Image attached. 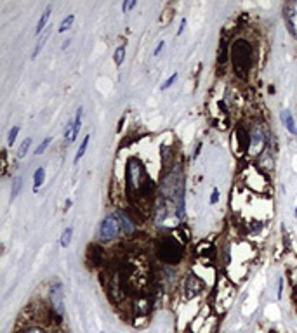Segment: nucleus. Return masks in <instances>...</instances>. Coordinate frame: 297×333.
<instances>
[{
    "mask_svg": "<svg viewBox=\"0 0 297 333\" xmlns=\"http://www.w3.org/2000/svg\"><path fill=\"white\" fill-rule=\"evenodd\" d=\"M231 56H233L234 71H236L238 75L245 76V73L250 69V64H252V47L247 43V40H238V42H234Z\"/></svg>",
    "mask_w": 297,
    "mask_h": 333,
    "instance_id": "f257e3e1",
    "label": "nucleus"
},
{
    "mask_svg": "<svg viewBox=\"0 0 297 333\" xmlns=\"http://www.w3.org/2000/svg\"><path fill=\"white\" fill-rule=\"evenodd\" d=\"M120 233H122V228H120L116 214L106 215V217L102 219L101 226H99V241H112L115 240Z\"/></svg>",
    "mask_w": 297,
    "mask_h": 333,
    "instance_id": "f03ea898",
    "label": "nucleus"
},
{
    "mask_svg": "<svg viewBox=\"0 0 297 333\" xmlns=\"http://www.w3.org/2000/svg\"><path fill=\"white\" fill-rule=\"evenodd\" d=\"M50 306L56 314L58 320H61L64 314V306H63V285L58 281L52 288H50Z\"/></svg>",
    "mask_w": 297,
    "mask_h": 333,
    "instance_id": "7ed1b4c3",
    "label": "nucleus"
},
{
    "mask_svg": "<svg viewBox=\"0 0 297 333\" xmlns=\"http://www.w3.org/2000/svg\"><path fill=\"white\" fill-rule=\"evenodd\" d=\"M261 146H264V130L261 127H256L250 132V135H248V148L256 153Z\"/></svg>",
    "mask_w": 297,
    "mask_h": 333,
    "instance_id": "20e7f679",
    "label": "nucleus"
},
{
    "mask_svg": "<svg viewBox=\"0 0 297 333\" xmlns=\"http://www.w3.org/2000/svg\"><path fill=\"white\" fill-rule=\"evenodd\" d=\"M116 217H118V222H120V228H122V233L126 234V236H130L132 233H134V224H132V221L129 219V215L124 214L122 210H116L115 212Z\"/></svg>",
    "mask_w": 297,
    "mask_h": 333,
    "instance_id": "39448f33",
    "label": "nucleus"
},
{
    "mask_svg": "<svg viewBox=\"0 0 297 333\" xmlns=\"http://www.w3.org/2000/svg\"><path fill=\"white\" fill-rule=\"evenodd\" d=\"M287 19H288V24H290V31L297 36V2L288 3Z\"/></svg>",
    "mask_w": 297,
    "mask_h": 333,
    "instance_id": "423d86ee",
    "label": "nucleus"
},
{
    "mask_svg": "<svg viewBox=\"0 0 297 333\" xmlns=\"http://www.w3.org/2000/svg\"><path fill=\"white\" fill-rule=\"evenodd\" d=\"M50 12H52V5H47L46 10H44V14L40 16L38 23H36V28H35V35H40L42 33V30H47V23H49V17H50Z\"/></svg>",
    "mask_w": 297,
    "mask_h": 333,
    "instance_id": "0eeeda50",
    "label": "nucleus"
},
{
    "mask_svg": "<svg viewBox=\"0 0 297 333\" xmlns=\"http://www.w3.org/2000/svg\"><path fill=\"white\" fill-rule=\"evenodd\" d=\"M282 122H284V125L287 127V130L290 134H294V135H297V129H296V122H294V118H292V115L288 111H284L282 113Z\"/></svg>",
    "mask_w": 297,
    "mask_h": 333,
    "instance_id": "6e6552de",
    "label": "nucleus"
},
{
    "mask_svg": "<svg viewBox=\"0 0 297 333\" xmlns=\"http://www.w3.org/2000/svg\"><path fill=\"white\" fill-rule=\"evenodd\" d=\"M82 113H84V108L80 106L78 109H76V115H75V120H73V135H72V142L76 139V135L80 132V127H82Z\"/></svg>",
    "mask_w": 297,
    "mask_h": 333,
    "instance_id": "1a4fd4ad",
    "label": "nucleus"
},
{
    "mask_svg": "<svg viewBox=\"0 0 297 333\" xmlns=\"http://www.w3.org/2000/svg\"><path fill=\"white\" fill-rule=\"evenodd\" d=\"M44 179H46V170H44V167L36 168L35 174H33V191H38V188L44 184Z\"/></svg>",
    "mask_w": 297,
    "mask_h": 333,
    "instance_id": "9d476101",
    "label": "nucleus"
},
{
    "mask_svg": "<svg viewBox=\"0 0 297 333\" xmlns=\"http://www.w3.org/2000/svg\"><path fill=\"white\" fill-rule=\"evenodd\" d=\"M72 236H73V228L70 226V228H66L63 234H61V240H60V245L61 248H68L70 243H72Z\"/></svg>",
    "mask_w": 297,
    "mask_h": 333,
    "instance_id": "9b49d317",
    "label": "nucleus"
},
{
    "mask_svg": "<svg viewBox=\"0 0 297 333\" xmlns=\"http://www.w3.org/2000/svg\"><path fill=\"white\" fill-rule=\"evenodd\" d=\"M89 142H90V135H86V137H84V142H82V144H80L78 151H76L75 163H78V162H80V158H82V156L86 155V151H87V146H89Z\"/></svg>",
    "mask_w": 297,
    "mask_h": 333,
    "instance_id": "f8f14e48",
    "label": "nucleus"
},
{
    "mask_svg": "<svg viewBox=\"0 0 297 333\" xmlns=\"http://www.w3.org/2000/svg\"><path fill=\"white\" fill-rule=\"evenodd\" d=\"M73 21H75V14H70V16H66L63 21H61V24H60V33H64V31H68L70 28H72V24H73Z\"/></svg>",
    "mask_w": 297,
    "mask_h": 333,
    "instance_id": "ddd939ff",
    "label": "nucleus"
},
{
    "mask_svg": "<svg viewBox=\"0 0 297 333\" xmlns=\"http://www.w3.org/2000/svg\"><path fill=\"white\" fill-rule=\"evenodd\" d=\"M49 28H47L46 31H44V35H42V38L36 42V45H35V49H33V54H32V59H35L36 56H38V52H40V49L44 47V43H46V40H47V36H49Z\"/></svg>",
    "mask_w": 297,
    "mask_h": 333,
    "instance_id": "4468645a",
    "label": "nucleus"
},
{
    "mask_svg": "<svg viewBox=\"0 0 297 333\" xmlns=\"http://www.w3.org/2000/svg\"><path fill=\"white\" fill-rule=\"evenodd\" d=\"M30 146H32V139L26 137L23 141V144L20 146V149H18V158H24L26 153H28V149H30Z\"/></svg>",
    "mask_w": 297,
    "mask_h": 333,
    "instance_id": "2eb2a0df",
    "label": "nucleus"
},
{
    "mask_svg": "<svg viewBox=\"0 0 297 333\" xmlns=\"http://www.w3.org/2000/svg\"><path fill=\"white\" fill-rule=\"evenodd\" d=\"M20 125H14L12 129L9 130V135H7V146H12L14 141L18 139V134H20Z\"/></svg>",
    "mask_w": 297,
    "mask_h": 333,
    "instance_id": "dca6fc26",
    "label": "nucleus"
},
{
    "mask_svg": "<svg viewBox=\"0 0 297 333\" xmlns=\"http://www.w3.org/2000/svg\"><path fill=\"white\" fill-rule=\"evenodd\" d=\"M50 142H52V137H46V139H44V141L40 142L38 146H36V149H35V155H36V156H38V155H42V153L46 151V149L50 146Z\"/></svg>",
    "mask_w": 297,
    "mask_h": 333,
    "instance_id": "f3484780",
    "label": "nucleus"
},
{
    "mask_svg": "<svg viewBox=\"0 0 297 333\" xmlns=\"http://www.w3.org/2000/svg\"><path fill=\"white\" fill-rule=\"evenodd\" d=\"M124 57H126V47L120 45L118 49L115 50V64H116V66H122Z\"/></svg>",
    "mask_w": 297,
    "mask_h": 333,
    "instance_id": "a211bd4d",
    "label": "nucleus"
},
{
    "mask_svg": "<svg viewBox=\"0 0 297 333\" xmlns=\"http://www.w3.org/2000/svg\"><path fill=\"white\" fill-rule=\"evenodd\" d=\"M21 186H23V181H21V177H16V179H14V184H12V198H16V196L20 195Z\"/></svg>",
    "mask_w": 297,
    "mask_h": 333,
    "instance_id": "6ab92c4d",
    "label": "nucleus"
},
{
    "mask_svg": "<svg viewBox=\"0 0 297 333\" xmlns=\"http://www.w3.org/2000/svg\"><path fill=\"white\" fill-rule=\"evenodd\" d=\"M178 76H179V75H178V73H174V75H170V76H168V78H167V80H165V82L162 83V87H160V90H167V89H168V87H170V85H172V83H174V82H176V80H178Z\"/></svg>",
    "mask_w": 297,
    "mask_h": 333,
    "instance_id": "aec40b11",
    "label": "nucleus"
},
{
    "mask_svg": "<svg viewBox=\"0 0 297 333\" xmlns=\"http://www.w3.org/2000/svg\"><path fill=\"white\" fill-rule=\"evenodd\" d=\"M136 5H138V2H127L126 0V2H122V10L124 12H127L129 9H134Z\"/></svg>",
    "mask_w": 297,
    "mask_h": 333,
    "instance_id": "412c9836",
    "label": "nucleus"
},
{
    "mask_svg": "<svg viewBox=\"0 0 297 333\" xmlns=\"http://www.w3.org/2000/svg\"><path fill=\"white\" fill-rule=\"evenodd\" d=\"M218 200H219V189L214 188L212 189V196H210V205H216L218 203Z\"/></svg>",
    "mask_w": 297,
    "mask_h": 333,
    "instance_id": "4be33fe9",
    "label": "nucleus"
},
{
    "mask_svg": "<svg viewBox=\"0 0 297 333\" xmlns=\"http://www.w3.org/2000/svg\"><path fill=\"white\" fill-rule=\"evenodd\" d=\"M184 28H186V17H182V19H181V24H179V30H178V36H181V35H182Z\"/></svg>",
    "mask_w": 297,
    "mask_h": 333,
    "instance_id": "5701e85b",
    "label": "nucleus"
},
{
    "mask_svg": "<svg viewBox=\"0 0 297 333\" xmlns=\"http://www.w3.org/2000/svg\"><path fill=\"white\" fill-rule=\"evenodd\" d=\"M164 45H165V42H160L158 45H156V49H155V52H153V56H158L160 52H162V49H164Z\"/></svg>",
    "mask_w": 297,
    "mask_h": 333,
    "instance_id": "b1692460",
    "label": "nucleus"
},
{
    "mask_svg": "<svg viewBox=\"0 0 297 333\" xmlns=\"http://www.w3.org/2000/svg\"><path fill=\"white\" fill-rule=\"evenodd\" d=\"M200 149H202V144L196 146V151L193 153V158H198V155H200Z\"/></svg>",
    "mask_w": 297,
    "mask_h": 333,
    "instance_id": "393cba45",
    "label": "nucleus"
},
{
    "mask_svg": "<svg viewBox=\"0 0 297 333\" xmlns=\"http://www.w3.org/2000/svg\"><path fill=\"white\" fill-rule=\"evenodd\" d=\"M24 333H44L42 330H38V328H30V330H26Z\"/></svg>",
    "mask_w": 297,
    "mask_h": 333,
    "instance_id": "a878e982",
    "label": "nucleus"
},
{
    "mask_svg": "<svg viewBox=\"0 0 297 333\" xmlns=\"http://www.w3.org/2000/svg\"><path fill=\"white\" fill-rule=\"evenodd\" d=\"M68 45H70V40H64V43H63V45H61V49L64 50V49H66V47H68Z\"/></svg>",
    "mask_w": 297,
    "mask_h": 333,
    "instance_id": "bb28decb",
    "label": "nucleus"
},
{
    "mask_svg": "<svg viewBox=\"0 0 297 333\" xmlns=\"http://www.w3.org/2000/svg\"><path fill=\"white\" fill-rule=\"evenodd\" d=\"M70 207H72V200H66V210H68Z\"/></svg>",
    "mask_w": 297,
    "mask_h": 333,
    "instance_id": "cd10ccee",
    "label": "nucleus"
},
{
    "mask_svg": "<svg viewBox=\"0 0 297 333\" xmlns=\"http://www.w3.org/2000/svg\"><path fill=\"white\" fill-rule=\"evenodd\" d=\"M296 215H297V210H296Z\"/></svg>",
    "mask_w": 297,
    "mask_h": 333,
    "instance_id": "c85d7f7f",
    "label": "nucleus"
}]
</instances>
